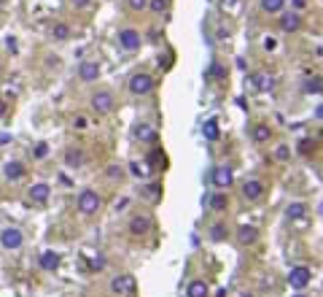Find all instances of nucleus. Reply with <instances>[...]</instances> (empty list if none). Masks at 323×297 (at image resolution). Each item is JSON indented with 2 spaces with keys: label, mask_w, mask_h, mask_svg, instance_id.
I'll use <instances>...</instances> for the list:
<instances>
[{
  "label": "nucleus",
  "mask_w": 323,
  "mask_h": 297,
  "mask_svg": "<svg viewBox=\"0 0 323 297\" xmlns=\"http://www.w3.org/2000/svg\"><path fill=\"white\" fill-rule=\"evenodd\" d=\"M100 205H102V197L97 195L95 189H84V192L78 195V211H81V214L92 216V214H97V211H100Z\"/></svg>",
  "instance_id": "1"
},
{
  "label": "nucleus",
  "mask_w": 323,
  "mask_h": 297,
  "mask_svg": "<svg viewBox=\"0 0 323 297\" xmlns=\"http://www.w3.org/2000/svg\"><path fill=\"white\" fill-rule=\"evenodd\" d=\"M310 281H313V273H310V267H304V265L291 267V273H288V284H291V289L304 292V289L310 287Z\"/></svg>",
  "instance_id": "2"
},
{
  "label": "nucleus",
  "mask_w": 323,
  "mask_h": 297,
  "mask_svg": "<svg viewBox=\"0 0 323 297\" xmlns=\"http://www.w3.org/2000/svg\"><path fill=\"white\" fill-rule=\"evenodd\" d=\"M22 243H25V232H22L19 227H5V230L0 232V246H3L5 251L22 249Z\"/></svg>",
  "instance_id": "3"
},
{
  "label": "nucleus",
  "mask_w": 323,
  "mask_h": 297,
  "mask_svg": "<svg viewBox=\"0 0 323 297\" xmlns=\"http://www.w3.org/2000/svg\"><path fill=\"white\" fill-rule=\"evenodd\" d=\"M127 89H129L132 95H148L154 89V78L148 76V73H135V76L129 78V84H127Z\"/></svg>",
  "instance_id": "4"
},
{
  "label": "nucleus",
  "mask_w": 323,
  "mask_h": 297,
  "mask_svg": "<svg viewBox=\"0 0 323 297\" xmlns=\"http://www.w3.org/2000/svg\"><path fill=\"white\" fill-rule=\"evenodd\" d=\"M119 46L124 51H137L140 49V33L132 30V27H124V30L119 33Z\"/></svg>",
  "instance_id": "5"
},
{
  "label": "nucleus",
  "mask_w": 323,
  "mask_h": 297,
  "mask_svg": "<svg viewBox=\"0 0 323 297\" xmlns=\"http://www.w3.org/2000/svg\"><path fill=\"white\" fill-rule=\"evenodd\" d=\"M210 181L218 186V189H226V186H232V181H234L232 168H229V165H218V168H213Z\"/></svg>",
  "instance_id": "6"
},
{
  "label": "nucleus",
  "mask_w": 323,
  "mask_h": 297,
  "mask_svg": "<svg viewBox=\"0 0 323 297\" xmlns=\"http://www.w3.org/2000/svg\"><path fill=\"white\" fill-rule=\"evenodd\" d=\"M92 108H95L97 113H111L113 111V95L105 92V89L95 92V95H92Z\"/></svg>",
  "instance_id": "7"
},
{
  "label": "nucleus",
  "mask_w": 323,
  "mask_h": 297,
  "mask_svg": "<svg viewBox=\"0 0 323 297\" xmlns=\"http://www.w3.org/2000/svg\"><path fill=\"white\" fill-rule=\"evenodd\" d=\"M148 230H151V216H146V214H137V216H132V219H129V232H132L135 238L146 235Z\"/></svg>",
  "instance_id": "8"
},
{
  "label": "nucleus",
  "mask_w": 323,
  "mask_h": 297,
  "mask_svg": "<svg viewBox=\"0 0 323 297\" xmlns=\"http://www.w3.org/2000/svg\"><path fill=\"white\" fill-rule=\"evenodd\" d=\"M111 289L116 295H132L135 292V278L129 276V273H124V276H116L111 281Z\"/></svg>",
  "instance_id": "9"
},
{
  "label": "nucleus",
  "mask_w": 323,
  "mask_h": 297,
  "mask_svg": "<svg viewBox=\"0 0 323 297\" xmlns=\"http://www.w3.org/2000/svg\"><path fill=\"white\" fill-rule=\"evenodd\" d=\"M278 27H280L283 33H296L299 27H302V19H299V14H296V11H286V14H280Z\"/></svg>",
  "instance_id": "10"
},
{
  "label": "nucleus",
  "mask_w": 323,
  "mask_h": 297,
  "mask_svg": "<svg viewBox=\"0 0 323 297\" xmlns=\"http://www.w3.org/2000/svg\"><path fill=\"white\" fill-rule=\"evenodd\" d=\"M242 197L245 200H261L264 197V184L258 179H248L242 184Z\"/></svg>",
  "instance_id": "11"
},
{
  "label": "nucleus",
  "mask_w": 323,
  "mask_h": 297,
  "mask_svg": "<svg viewBox=\"0 0 323 297\" xmlns=\"http://www.w3.org/2000/svg\"><path fill=\"white\" fill-rule=\"evenodd\" d=\"M251 84L258 89V92H272V89H275V78L269 76V73H264V71L253 73V76H251Z\"/></svg>",
  "instance_id": "12"
},
{
  "label": "nucleus",
  "mask_w": 323,
  "mask_h": 297,
  "mask_svg": "<svg viewBox=\"0 0 323 297\" xmlns=\"http://www.w3.org/2000/svg\"><path fill=\"white\" fill-rule=\"evenodd\" d=\"M78 78L81 81H97V78H100V65H97V62H81L78 65Z\"/></svg>",
  "instance_id": "13"
},
{
  "label": "nucleus",
  "mask_w": 323,
  "mask_h": 297,
  "mask_svg": "<svg viewBox=\"0 0 323 297\" xmlns=\"http://www.w3.org/2000/svg\"><path fill=\"white\" fill-rule=\"evenodd\" d=\"M27 197L32 200V203H38V205H43L46 200L51 197V186L49 184H32L30 189H27Z\"/></svg>",
  "instance_id": "14"
},
{
  "label": "nucleus",
  "mask_w": 323,
  "mask_h": 297,
  "mask_svg": "<svg viewBox=\"0 0 323 297\" xmlns=\"http://www.w3.org/2000/svg\"><path fill=\"white\" fill-rule=\"evenodd\" d=\"M3 173H5V179H8V181H19L22 176H25V165L16 162V159H11V162H5Z\"/></svg>",
  "instance_id": "15"
},
{
  "label": "nucleus",
  "mask_w": 323,
  "mask_h": 297,
  "mask_svg": "<svg viewBox=\"0 0 323 297\" xmlns=\"http://www.w3.org/2000/svg\"><path fill=\"white\" fill-rule=\"evenodd\" d=\"M304 216H307V205L304 203H288L286 205V219L299 222V219H304Z\"/></svg>",
  "instance_id": "16"
},
{
  "label": "nucleus",
  "mask_w": 323,
  "mask_h": 297,
  "mask_svg": "<svg viewBox=\"0 0 323 297\" xmlns=\"http://www.w3.org/2000/svg\"><path fill=\"white\" fill-rule=\"evenodd\" d=\"M237 241L242 243V246H251V243L258 241V230L256 227H240L237 230Z\"/></svg>",
  "instance_id": "17"
},
{
  "label": "nucleus",
  "mask_w": 323,
  "mask_h": 297,
  "mask_svg": "<svg viewBox=\"0 0 323 297\" xmlns=\"http://www.w3.org/2000/svg\"><path fill=\"white\" fill-rule=\"evenodd\" d=\"M186 295L189 297H207L210 295V289H207V284L202 281V278H194V281L186 287Z\"/></svg>",
  "instance_id": "18"
},
{
  "label": "nucleus",
  "mask_w": 323,
  "mask_h": 297,
  "mask_svg": "<svg viewBox=\"0 0 323 297\" xmlns=\"http://www.w3.org/2000/svg\"><path fill=\"white\" fill-rule=\"evenodd\" d=\"M302 89H304V95H321L323 92V78L307 76L304 78V84H302Z\"/></svg>",
  "instance_id": "19"
},
{
  "label": "nucleus",
  "mask_w": 323,
  "mask_h": 297,
  "mask_svg": "<svg viewBox=\"0 0 323 297\" xmlns=\"http://www.w3.org/2000/svg\"><path fill=\"white\" fill-rule=\"evenodd\" d=\"M40 267H43V270H57V267H60V254L43 251V254H40Z\"/></svg>",
  "instance_id": "20"
},
{
  "label": "nucleus",
  "mask_w": 323,
  "mask_h": 297,
  "mask_svg": "<svg viewBox=\"0 0 323 297\" xmlns=\"http://www.w3.org/2000/svg\"><path fill=\"white\" fill-rule=\"evenodd\" d=\"M65 165L67 168H81V165H84V151H81V148H70V151L65 154Z\"/></svg>",
  "instance_id": "21"
},
{
  "label": "nucleus",
  "mask_w": 323,
  "mask_h": 297,
  "mask_svg": "<svg viewBox=\"0 0 323 297\" xmlns=\"http://www.w3.org/2000/svg\"><path fill=\"white\" fill-rule=\"evenodd\" d=\"M202 133H205L207 141H218V135H221V130H218V119H207L205 127H202Z\"/></svg>",
  "instance_id": "22"
},
{
  "label": "nucleus",
  "mask_w": 323,
  "mask_h": 297,
  "mask_svg": "<svg viewBox=\"0 0 323 297\" xmlns=\"http://www.w3.org/2000/svg\"><path fill=\"white\" fill-rule=\"evenodd\" d=\"M283 8H286V0H261L264 14H280Z\"/></svg>",
  "instance_id": "23"
},
{
  "label": "nucleus",
  "mask_w": 323,
  "mask_h": 297,
  "mask_svg": "<svg viewBox=\"0 0 323 297\" xmlns=\"http://www.w3.org/2000/svg\"><path fill=\"white\" fill-rule=\"evenodd\" d=\"M269 135H272V130H269L267 124H256V127H253V141H256V144H267Z\"/></svg>",
  "instance_id": "24"
},
{
  "label": "nucleus",
  "mask_w": 323,
  "mask_h": 297,
  "mask_svg": "<svg viewBox=\"0 0 323 297\" xmlns=\"http://www.w3.org/2000/svg\"><path fill=\"white\" fill-rule=\"evenodd\" d=\"M207 203H210L213 211H226V208H229V197L221 195V192H218V195H210V200H207Z\"/></svg>",
  "instance_id": "25"
},
{
  "label": "nucleus",
  "mask_w": 323,
  "mask_h": 297,
  "mask_svg": "<svg viewBox=\"0 0 323 297\" xmlns=\"http://www.w3.org/2000/svg\"><path fill=\"white\" fill-rule=\"evenodd\" d=\"M51 36H54L57 41H67V38H70V27H67L65 22H57L54 30H51Z\"/></svg>",
  "instance_id": "26"
},
{
  "label": "nucleus",
  "mask_w": 323,
  "mask_h": 297,
  "mask_svg": "<svg viewBox=\"0 0 323 297\" xmlns=\"http://www.w3.org/2000/svg\"><path fill=\"white\" fill-rule=\"evenodd\" d=\"M135 135L140 141H146V144H151L154 138H157V133H154V127H148V124H140V127L135 130Z\"/></svg>",
  "instance_id": "27"
},
{
  "label": "nucleus",
  "mask_w": 323,
  "mask_h": 297,
  "mask_svg": "<svg viewBox=\"0 0 323 297\" xmlns=\"http://www.w3.org/2000/svg\"><path fill=\"white\" fill-rule=\"evenodd\" d=\"M148 11H154V14H164L167 11V0H148Z\"/></svg>",
  "instance_id": "28"
},
{
  "label": "nucleus",
  "mask_w": 323,
  "mask_h": 297,
  "mask_svg": "<svg viewBox=\"0 0 323 297\" xmlns=\"http://www.w3.org/2000/svg\"><path fill=\"white\" fill-rule=\"evenodd\" d=\"M210 238H213V241H226V227H224V224H216V227L210 230Z\"/></svg>",
  "instance_id": "29"
},
{
  "label": "nucleus",
  "mask_w": 323,
  "mask_h": 297,
  "mask_svg": "<svg viewBox=\"0 0 323 297\" xmlns=\"http://www.w3.org/2000/svg\"><path fill=\"white\" fill-rule=\"evenodd\" d=\"M148 162H151V165H164V151H159V148H154V151L151 154H148Z\"/></svg>",
  "instance_id": "30"
},
{
  "label": "nucleus",
  "mask_w": 323,
  "mask_h": 297,
  "mask_svg": "<svg viewBox=\"0 0 323 297\" xmlns=\"http://www.w3.org/2000/svg\"><path fill=\"white\" fill-rule=\"evenodd\" d=\"M46 154H49V144H38L35 151H32V157H35V159H46Z\"/></svg>",
  "instance_id": "31"
},
{
  "label": "nucleus",
  "mask_w": 323,
  "mask_h": 297,
  "mask_svg": "<svg viewBox=\"0 0 323 297\" xmlns=\"http://www.w3.org/2000/svg\"><path fill=\"white\" fill-rule=\"evenodd\" d=\"M132 11H146L148 8V0H127Z\"/></svg>",
  "instance_id": "32"
},
{
  "label": "nucleus",
  "mask_w": 323,
  "mask_h": 297,
  "mask_svg": "<svg viewBox=\"0 0 323 297\" xmlns=\"http://www.w3.org/2000/svg\"><path fill=\"white\" fill-rule=\"evenodd\" d=\"M105 265H108V260H105V257H102V254H97L95 260H92V267H95V270H102V267H105Z\"/></svg>",
  "instance_id": "33"
},
{
  "label": "nucleus",
  "mask_w": 323,
  "mask_h": 297,
  "mask_svg": "<svg viewBox=\"0 0 323 297\" xmlns=\"http://www.w3.org/2000/svg\"><path fill=\"white\" fill-rule=\"evenodd\" d=\"M121 176H124V170H121L119 165H111V168H108V179H121Z\"/></svg>",
  "instance_id": "34"
},
{
  "label": "nucleus",
  "mask_w": 323,
  "mask_h": 297,
  "mask_svg": "<svg viewBox=\"0 0 323 297\" xmlns=\"http://www.w3.org/2000/svg\"><path fill=\"white\" fill-rule=\"evenodd\" d=\"M291 8L293 11H304L307 8V0H291Z\"/></svg>",
  "instance_id": "35"
},
{
  "label": "nucleus",
  "mask_w": 323,
  "mask_h": 297,
  "mask_svg": "<svg viewBox=\"0 0 323 297\" xmlns=\"http://www.w3.org/2000/svg\"><path fill=\"white\" fill-rule=\"evenodd\" d=\"M264 49L275 51V49H278V41H275V38H264Z\"/></svg>",
  "instance_id": "36"
},
{
  "label": "nucleus",
  "mask_w": 323,
  "mask_h": 297,
  "mask_svg": "<svg viewBox=\"0 0 323 297\" xmlns=\"http://www.w3.org/2000/svg\"><path fill=\"white\" fill-rule=\"evenodd\" d=\"M5 49H8L11 54H16V49H19L16 46V38H8V41H5Z\"/></svg>",
  "instance_id": "37"
},
{
  "label": "nucleus",
  "mask_w": 323,
  "mask_h": 297,
  "mask_svg": "<svg viewBox=\"0 0 323 297\" xmlns=\"http://www.w3.org/2000/svg\"><path fill=\"white\" fill-rule=\"evenodd\" d=\"M278 159H283V162L288 159V146H280V148H278Z\"/></svg>",
  "instance_id": "38"
},
{
  "label": "nucleus",
  "mask_w": 323,
  "mask_h": 297,
  "mask_svg": "<svg viewBox=\"0 0 323 297\" xmlns=\"http://www.w3.org/2000/svg\"><path fill=\"white\" fill-rule=\"evenodd\" d=\"M224 8H237V0H221Z\"/></svg>",
  "instance_id": "39"
},
{
  "label": "nucleus",
  "mask_w": 323,
  "mask_h": 297,
  "mask_svg": "<svg viewBox=\"0 0 323 297\" xmlns=\"http://www.w3.org/2000/svg\"><path fill=\"white\" fill-rule=\"evenodd\" d=\"M5 111H8V103H5L3 98H0V119H3V116H5Z\"/></svg>",
  "instance_id": "40"
},
{
  "label": "nucleus",
  "mask_w": 323,
  "mask_h": 297,
  "mask_svg": "<svg viewBox=\"0 0 323 297\" xmlns=\"http://www.w3.org/2000/svg\"><path fill=\"white\" fill-rule=\"evenodd\" d=\"M129 168H132V173H135V176H137V179H140V176H143V170H140V165H137V162H132V165H129Z\"/></svg>",
  "instance_id": "41"
},
{
  "label": "nucleus",
  "mask_w": 323,
  "mask_h": 297,
  "mask_svg": "<svg viewBox=\"0 0 323 297\" xmlns=\"http://www.w3.org/2000/svg\"><path fill=\"white\" fill-rule=\"evenodd\" d=\"M89 3H92V0H73V5H76V8H86Z\"/></svg>",
  "instance_id": "42"
},
{
  "label": "nucleus",
  "mask_w": 323,
  "mask_h": 297,
  "mask_svg": "<svg viewBox=\"0 0 323 297\" xmlns=\"http://www.w3.org/2000/svg\"><path fill=\"white\" fill-rule=\"evenodd\" d=\"M299 151L307 154V151H310V141H302V144H299Z\"/></svg>",
  "instance_id": "43"
},
{
  "label": "nucleus",
  "mask_w": 323,
  "mask_h": 297,
  "mask_svg": "<svg viewBox=\"0 0 323 297\" xmlns=\"http://www.w3.org/2000/svg\"><path fill=\"white\" fill-rule=\"evenodd\" d=\"M240 297H253V295H240Z\"/></svg>",
  "instance_id": "44"
},
{
  "label": "nucleus",
  "mask_w": 323,
  "mask_h": 297,
  "mask_svg": "<svg viewBox=\"0 0 323 297\" xmlns=\"http://www.w3.org/2000/svg\"><path fill=\"white\" fill-rule=\"evenodd\" d=\"M296 297H307V295H296Z\"/></svg>",
  "instance_id": "45"
},
{
  "label": "nucleus",
  "mask_w": 323,
  "mask_h": 297,
  "mask_svg": "<svg viewBox=\"0 0 323 297\" xmlns=\"http://www.w3.org/2000/svg\"><path fill=\"white\" fill-rule=\"evenodd\" d=\"M0 71H3V65H0Z\"/></svg>",
  "instance_id": "46"
}]
</instances>
